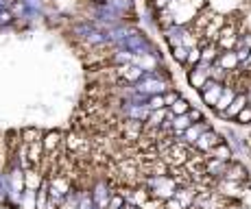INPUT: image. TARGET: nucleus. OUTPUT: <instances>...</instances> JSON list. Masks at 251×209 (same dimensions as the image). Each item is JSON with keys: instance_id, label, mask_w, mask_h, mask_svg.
Here are the masks:
<instances>
[{"instance_id": "obj_1", "label": "nucleus", "mask_w": 251, "mask_h": 209, "mask_svg": "<svg viewBox=\"0 0 251 209\" xmlns=\"http://www.w3.org/2000/svg\"><path fill=\"white\" fill-rule=\"evenodd\" d=\"M251 186H245V183H238V181H229V179H219L214 183V192H219L223 198L227 201H240L245 196Z\"/></svg>"}, {"instance_id": "obj_2", "label": "nucleus", "mask_w": 251, "mask_h": 209, "mask_svg": "<svg viewBox=\"0 0 251 209\" xmlns=\"http://www.w3.org/2000/svg\"><path fill=\"white\" fill-rule=\"evenodd\" d=\"M221 142H225V135L219 133V131H214V129L210 126L207 131H203V133H201V138L195 142L192 150H195V153H201V155H207L214 146H219Z\"/></svg>"}, {"instance_id": "obj_3", "label": "nucleus", "mask_w": 251, "mask_h": 209, "mask_svg": "<svg viewBox=\"0 0 251 209\" xmlns=\"http://www.w3.org/2000/svg\"><path fill=\"white\" fill-rule=\"evenodd\" d=\"M223 179H229V181H238V183H245V186H251V174H249L247 166H245L243 162H238L236 157L227 163Z\"/></svg>"}, {"instance_id": "obj_4", "label": "nucleus", "mask_w": 251, "mask_h": 209, "mask_svg": "<svg viewBox=\"0 0 251 209\" xmlns=\"http://www.w3.org/2000/svg\"><path fill=\"white\" fill-rule=\"evenodd\" d=\"M223 87H225V83H219V81L207 79L205 85L199 90L201 100H203V103L210 107V109H214L216 103H219V98H221V94H223Z\"/></svg>"}, {"instance_id": "obj_5", "label": "nucleus", "mask_w": 251, "mask_h": 209, "mask_svg": "<svg viewBox=\"0 0 251 209\" xmlns=\"http://www.w3.org/2000/svg\"><path fill=\"white\" fill-rule=\"evenodd\" d=\"M90 194H92V201H94L96 207H99V209H107L114 189H112V186H109L107 181H99L94 187L90 189Z\"/></svg>"}, {"instance_id": "obj_6", "label": "nucleus", "mask_w": 251, "mask_h": 209, "mask_svg": "<svg viewBox=\"0 0 251 209\" xmlns=\"http://www.w3.org/2000/svg\"><path fill=\"white\" fill-rule=\"evenodd\" d=\"M207 129H210V122H207V120H201V122H195V124L188 126V129L183 131L177 139L183 142V144H188V146H195V142L201 138V133L207 131Z\"/></svg>"}, {"instance_id": "obj_7", "label": "nucleus", "mask_w": 251, "mask_h": 209, "mask_svg": "<svg viewBox=\"0 0 251 209\" xmlns=\"http://www.w3.org/2000/svg\"><path fill=\"white\" fill-rule=\"evenodd\" d=\"M247 105H249V96L245 94V92H238V94H236V98L231 100V105L223 111V114H219V116H221L223 120H227V122H229V120H234L236 116H238Z\"/></svg>"}, {"instance_id": "obj_8", "label": "nucleus", "mask_w": 251, "mask_h": 209, "mask_svg": "<svg viewBox=\"0 0 251 209\" xmlns=\"http://www.w3.org/2000/svg\"><path fill=\"white\" fill-rule=\"evenodd\" d=\"M207 70H210V66H205V63H199V66H195L190 72H188V83L195 87L197 92L201 90V87L205 85V81L210 79V74H207Z\"/></svg>"}, {"instance_id": "obj_9", "label": "nucleus", "mask_w": 251, "mask_h": 209, "mask_svg": "<svg viewBox=\"0 0 251 209\" xmlns=\"http://www.w3.org/2000/svg\"><path fill=\"white\" fill-rule=\"evenodd\" d=\"M144 135V122H138V120H125L123 122V138L127 142H138Z\"/></svg>"}, {"instance_id": "obj_10", "label": "nucleus", "mask_w": 251, "mask_h": 209, "mask_svg": "<svg viewBox=\"0 0 251 209\" xmlns=\"http://www.w3.org/2000/svg\"><path fill=\"white\" fill-rule=\"evenodd\" d=\"M64 144V133L61 131H57V129H52V131H46L44 135H42V146H44V153H55L57 148Z\"/></svg>"}, {"instance_id": "obj_11", "label": "nucleus", "mask_w": 251, "mask_h": 209, "mask_svg": "<svg viewBox=\"0 0 251 209\" xmlns=\"http://www.w3.org/2000/svg\"><path fill=\"white\" fill-rule=\"evenodd\" d=\"M214 63H219V66L223 68L225 72H234L236 68L240 66V61H238V55H236V50H223V52H219V59H216Z\"/></svg>"}, {"instance_id": "obj_12", "label": "nucleus", "mask_w": 251, "mask_h": 209, "mask_svg": "<svg viewBox=\"0 0 251 209\" xmlns=\"http://www.w3.org/2000/svg\"><path fill=\"white\" fill-rule=\"evenodd\" d=\"M207 157H212V159H219V162L229 163L231 159L236 157V155H234V150H231V146L227 144V139H225V142H221L219 146H214V148H212L210 153H207Z\"/></svg>"}, {"instance_id": "obj_13", "label": "nucleus", "mask_w": 251, "mask_h": 209, "mask_svg": "<svg viewBox=\"0 0 251 209\" xmlns=\"http://www.w3.org/2000/svg\"><path fill=\"white\" fill-rule=\"evenodd\" d=\"M236 94H238V90H234L231 85H225V87H223V94H221L219 103H216V107H214V114H216V116L223 114V111L231 105V100L236 98Z\"/></svg>"}, {"instance_id": "obj_14", "label": "nucleus", "mask_w": 251, "mask_h": 209, "mask_svg": "<svg viewBox=\"0 0 251 209\" xmlns=\"http://www.w3.org/2000/svg\"><path fill=\"white\" fill-rule=\"evenodd\" d=\"M120 74H123V79L127 81V83L136 85L140 79L144 76V70L140 66H136V63H129V66H123L120 68Z\"/></svg>"}, {"instance_id": "obj_15", "label": "nucleus", "mask_w": 251, "mask_h": 209, "mask_svg": "<svg viewBox=\"0 0 251 209\" xmlns=\"http://www.w3.org/2000/svg\"><path fill=\"white\" fill-rule=\"evenodd\" d=\"M42 181H44V174L37 172L35 168L24 170V187L26 189H37L42 186Z\"/></svg>"}, {"instance_id": "obj_16", "label": "nucleus", "mask_w": 251, "mask_h": 209, "mask_svg": "<svg viewBox=\"0 0 251 209\" xmlns=\"http://www.w3.org/2000/svg\"><path fill=\"white\" fill-rule=\"evenodd\" d=\"M42 135H44V131H40L37 126H24L20 131V139L22 144H35V142H42Z\"/></svg>"}, {"instance_id": "obj_17", "label": "nucleus", "mask_w": 251, "mask_h": 209, "mask_svg": "<svg viewBox=\"0 0 251 209\" xmlns=\"http://www.w3.org/2000/svg\"><path fill=\"white\" fill-rule=\"evenodd\" d=\"M103 4H107L109 9H114V11L120 13V16L133 11V0H103Z\"/></svg>"}, {"instance_id": "obj_18", "label": "nucleus", "mask_w": 251, "mask_h": 209, "mask_svg": "<svg viewBox=\"0 0 251 209\" xmlns=\"http://www.w3.org/2000/svg\"><path fill=\"white\" fill-rule=\"evenodd\" d=\"M26 153H28V162L33 163V168H37V166H40V162L44 159V146H42V142L28 144Z\"/></svg>"}, {"instance_id": "obj_19", "label": "nucleus", "mask_w": 251, "mask_h": 209, "mask_svg": "<svg viewBox=\"0 0 251 209\" xmlns=\"http://www.w3.org/2000/svg\"><path fill=\"white\" fill-rule=\"evenodd\" d=\"M166 109H171L173 116H183V114H188V111H190V103H188L183 96H179V98H177L171 107H166Z\"/></svg>"}, {"instance_id": "obj_20", "label": "nucleus", "mask_w": 251, "mask_h": 209, "mask_svg": "<svg viewBox=\"0 0 251 209\" xmlns=\"http://www.w3.org/2000/svg\"><path fill=\"white\" fill-rule=\"evenodd\" d=\"M20 209H35V189L24 187L22 198H20Z\"/></svg>"}, {"instance_id": "obj_21", "label": "nucleus", "mask_w": 251, "mask_h": 209, "mask_svg": "<svg viewBox=\"0 0 251 209\" xmlns=\"http://www.w3.org/2000/svg\"><path fill=\"white\" fill-rule=\"evenodd\" d=\"M7 198H9V183H7V174L0 168V205L7 207Z\"/></svg>"}, {"instance_id": "obj_22", "label": "nucleus", "mask_w": 251, "mask_h": 209, "mask_svg": "<svg viewBox=\"0 0 251 209\" xmlns=\"http://www.w3.org/2000/svg\"><path fill=\"white\" fill-rule=\"evenodd\" d=\"M199 61H201V48L199 46H192V48H188V59H186V66H199Z\"/></svg>"}, {"instance_id": "obj_23", "label": "nucleus", "mask_w": 251, "mask_h": 209, "mask_svg": "<svg viewBox=\"0 0 251 209\" xmlns=\"http://www.w3.org/2000/svg\"><path fill=\"white\" fill-rule=\"evenodd\" d=\"M234 122H236V124H240V126H249V124H251V103L245 107V109L240 111L238 116H236Z\"/></svg>"}, {"instance_id": "obj_24", "label": "nucleus", "mask_w": 251, "mask_h": 209, "mask_svg": "<svg viewBox=\"0 0 251 209\" xmlns=\"http://www.w3.org/2000/svg\"><path fill=\"white\" fill-rule=\"evenodd\" d=\"M173 59H175L177 63H183V66H186V59H188V48L183 46V44H179V46H173Z\"/></svg>"}, {"instance_id": "obj_25", "label": "nucleus", "mask_w": 251, "mask_h": 209, "mask_svg": "<svg viewBox=\"0 0 251 209\" xmlns=\"http://www.w3.org/2000/svg\"><path fill=\"white\" fill-rule=\"evenodd\" d=\"M147 107H149V111H157V109H164V96L162 94H155V96H149V100H147Z\"/></svg>"}, {"instance_id": "obj_26", "label": "nucleus", "mask_w": 251, "mask_h": 209, "mask_svg": "<svg viewBox=\"0 0 251 209\" xmlns=\"http://www.w3.org/2000/svg\"><path fill=\"white\" fill-rule=\"evenodd\" d=\"M79 209H99L94 205V201H92V194L88 189H83L81 192V201H79Z\"/></svg>"}, {"instance_id": "obj_27", "label": "nucleus", "mask_w": 251, "mask_h": 209, "mask_svg": "<svg viewBox=\"0 0 251 209\" xmlns=\"http://www.w3.org/2000/svg\"><path fill=\"white\" fill-rule=\"evenodd\" d=\"M125 205H127V201H125L123 194L114 192V194H112V198H109V205H107V209H123Z\"/></svg>"}, {"instance_id": "obj_28", "label": "nucleus", "mask_w": 251, "mask_h": 209, "mask_svg": "<svg viewBox=\"0 0 251 209\" xmlns=\"http://www.w3.org/2000/svg\"><path fill=\"white\" fill-rule=\"evenodd\" d=\"M64 142H66V146H68V150H76L81 146V139H79V135L76 133H68V135H64Z\"/></svg>"}, {"instance_id": "obj_29", "label": "nucleus", "mask_w": 251, "mask_h": 209, "mask_svg": "<svg viewBox=\"0 0 251 209\" xmlns=\"http://www.w3.org/2000/svg\"><path fill=\"white\" fill-rule=\"evenodd\" d=\"M162 96H164V105H166V107H171V105L175 103L177 98H179L181 94H179V92H175V90H168V92H164Z\"/></svg>"}, {"instance_id": "obj_30", "label": "nucleus", "mask_w": 251, "mask_h": 209, "mask_svg": "<svg viewBox=\"0 0 251 209\" xmlns=\"http://www.w3.org/2000/svg\"><path fill=\"white\" fill-rule=\"evenodd\" d=\"M162 209H183V205H181L179 201H177L175 196H173V198H168V201L162 203Z\"/></svg>"}, {"instance_id": "obj_31", "label": "nucleus", "mask_w": 251, "mask_h": 209, "mask_svg": "<svg viewBox=\"0 0 251 209\" xmlns=\"http://www.w3.org/2000/svg\"><path fill=\"white\" fill-rule=\"evenodd\" d=\"M188 118H190L192 124H195V122H201V120H205L203 114H201L199 109H192V107H190V111H188Z\"/></svg>"}, {"instance_id": "obj_32", "label": "nucleus", "mask_w": 251, "mask_h": 209, "mask_svg": "<svg viewBox=\"0 0 251 209\" xmlns=\"http://www.w3.org/2000/svg\"><path fill=\"white\" fill-rule=\"evenodd\" d=\"M22 4H26L28 9H33V11H40L42 9V0H20Z\"/></svg>"}, {"instance_id": "obj_33", "label": "nucleus", "mask_w": 251, "mask_h": 209, "mask_svg": "<svg viewBox=\"0 0 251 209\" xmlns=\"http://www.w3.org/2000/svg\"><path fill=\"white\" fill-rule=\"evenodd\" d=\"M168 2H171V0H155V7H157V9H164Z\"/></svg>"}, {"instance_id": "obj_34", "label": "nucleus", "mask_w": 251, "mask_h": 209, "mask_svg": "<svg viewBox=\"0 0 251 209\" xmlns=\"http://www.w3.org/2000/svg\"><path fill=\"white\" fill-rule=\"evenodd\" d=\"M44 209H59V207H57V205H55V203H52V201H48V205H46Z\"/></svg>"}, {"instance_id": "obj_35", "label": "nucleus", "mask_w": 251, "mask_h": 209, "mask_svg": "<svg viewBox=\"0 0 251 209\" xmlns=\"http://www.w3.org/2000/svg\"><path fill=\"white\" fill-rule=\"evenodd\" d=\"M249 153H251V144H249Z\"/></svg>"}]
</instances>
